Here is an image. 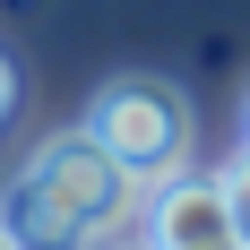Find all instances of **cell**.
<instances>
[{
  "label": "cell",
  "instance_id": "1",
  "mask_svg": "<svg viewBox=\"0 0 250 250\" xmlns=\"http://www.w3.org/2000/svg\"><path fill=\"white\" fill-rule=\"evenodd\" d=\"M138 207H147V190L121 173V155L104 147L95 129L78 121L61 138H43L9 173L0 225H9L18 250H104V242H121L138 225Z\"/></svg>",
  "mask_w": 250,
  "mask_h": 250
},
{
  "label": "cell",
  "instance_id": "2",
  "mask_svg": "<svg viewBox=\"0 0 250 250\" xmlns=\"http://www.w3.org/2000/svg\"><path fill=\"white\" fill-rule=\"evenodd\" d=\"M86 129L121 155V173L138 190H164L173 173H190V147H199V112H190V95L173 78H112V86H95Z\"/></svg>",
  "mask_w": 250,
  "mask_h": 250
},
{
  "label": "cell",
  "instance_id": "3",
  "mask_svg": "<svg viewBox=\"0 0 250 250\" xmlns=\"http://www.w3.org/2000/svg\"><path fill=\"white\" fill-rule=\"evenodd\" d=\"M138 233L155 250H242V199L225 173H173L164 190H147Z\"/></svg>",
  "mask_w": 250,
  "mask_h": 250
},
{
  "label": "cell",
  "instance_id": "4",
  "mask_svg": "<svg viewBox=\"0 0 250 250\" xmlns=\"http://www.w3.org/2000/svg\"><path fill=\"white\" fill-rule=\"evenodd\" d=\"M225 181H233V199H242V242H250V147L225 164Z\"/></svg>",
  "mask_w": 250,
  "mask_h": 250
},
{
  "label": "cell",
  "instance_id": "5",
  "mask_svg": "<svg viewBox=\"0 0 250 250\" xmlns=\"http://www.w3.org/2000/svg\"><path fill=\"white\" fill-rule=\"evenodd\" d=\"M9 104H18V69L0 61V121H9Z\"/></svg>",
  "mask_w": 250,
  "mask_h": 250
},
{
  "label": "cell",
  "instance_id": "6",
  "mask_svg": "<svg viewBox=\"0 0 250 250\" xmlns=\"http://www.w3.org/2000/svg\"><path fill=\"white\" fill-rule=\"evenodd\" d=\"M104 250H155V242H147V233H138V225H129L121 242H104Z\"/></svg>",
  "mask_w": 250,
  "mask_h": 250
},
{
  "label": "cell",
  "instance_id": "7",
  "mask_svg": "<svg viewBox=\"0 0 250 250\" xmlns=\"http://www.w3.org/2000/svg\"><path fill=\"white\" fill-rule=\"evenodd\" d=\"M242 147H250V104H242Z\"/></svg>",
  "mask_w": 250,
  "mask_h": 250
},
{
  "label": "cell",
  "instance_id": "8",
  "mask_svg": "<svg viewBox=\"0 0 250 250\" xmlns=\"http://www.w3.org/2000/svg\"><path fill=\"white\" fill-rule=\"evenodd\" d=\"M0 250H18V242H9V225H0Z\"/></svg>",
  "mask_w": 250,
  "mask_h": 250
},
{
  "label": "cell",
  "instance_id": "9",
  "mask_svg": "<svg viewBox=\"0 0 250 250\" xmlns=\"http://www.w3.org/2000/svg\"><path fill=\"white\" fill-rule=\"evenodd\" d=\"M242 250H250V242H242Z\"/></svg>",
  "mask_w": 250,
  "mask_h": 250
}]
</instances>
